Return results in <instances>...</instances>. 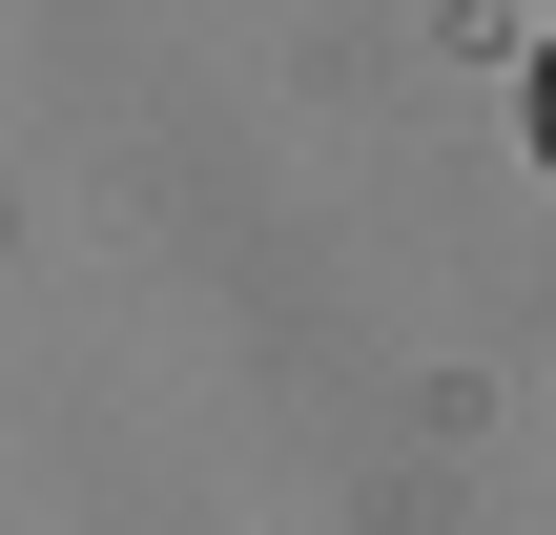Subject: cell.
<instances>
[{
  "label": "cell",
  "instance_id": "1",
  "mask_svg": "<svg viewBox=\"0 0 556 535\" xmlns=\"http://www.w3.org/2000/svg\"><path fill=\"white\" fill-rule=\"evenodd\" d=\"M536 165H556V41H536Z\"/></svg>",
  "mask_w": 556,
  "mask_h": 535
}]
</instances>
